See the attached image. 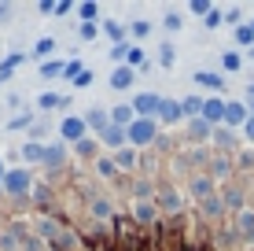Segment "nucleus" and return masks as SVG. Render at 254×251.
<instances>
[{"label": "nucleus", "mask_w": 254, "mask_h": 251, "mask_svg": "<svg viewBox=\"0 0 254 251\" xmlns=\"http://www.w3.org/2000/svg\"><path fill=\"white\" fill-rule=\"evenodd\" d=\"M111 122L115 126H122V129H129L136 122V111H133V103H115L111 107Z\"/></svg>", "instance_id": "412c9836"}, {"label": "nucleus", "mask_w": 254, "mask_h": 251, "mask_svg": "<svg viewBox=\"0 0 254 251\" xmlns=\"http://www.w3.org/2000/svg\"><path fill=\"white\" fill-rule=\"evenodd\" d=\"M247 100H254V82L247 85Z\"/></svg>", "instance_id": "5fc2aeb1"}, {"label": "nucleus", "mask_w": 254, "mask_h": 251, "mask_svg": "<svg viewBox=\"0 0 254 251\" xmlns=\"http://www.w3.org/2000/svg\"><path fill=\"white\" fill-rule=\"evenodd\" d=\"M37 107H41V111L70 107V96H63V92H41V96H37Z\"/></svg>", "instance_id": "a878e982"}, {"label": "nucleus", "mask_w": 254, "mask_h": 251, "mask_svg": "<svg viewBox=\"0 0 254 251\" xmlns=\"http://www.w3.org/2000/svg\"><path fill=\"white\" fill-rule=\"evenodd\" d=\"M74 11H77L81 22H100V4H96V0H85V4L74 7Z\"/></svg>", "instance_id": "c756f323"}, {"label": "nucleus", "mask_w": 254, "mask_h": 251, "mask_svg": "<svg viewBox=\"0 0 254 251\" xmlns=\"http://www.w3.org/2000/svg\"><path fill=\"white\" fill-rule=\"evenodd\" d=\"M151 30H155V26H151V22H147V19H133V22H129V33H133V37H136V41H144V37H151Z\"/></svg>", "instance_id": "c9c22d12"}, {"label": "nucleus", "mask_w": 254, "mask_h": 251, "mask_svg": "<svg viewBox=\"0 0 254 251\" xmlns=\"http://www.w3.org/2000/svg\"><path fill=\"white\" fill-rule=\"evenodd\" d=\"M89 214L96 222H100V226H107V222H115V200H111V196H89Z\"/></svg>", "instance_id": "0eeeda50"}, {"label": "nucleus", "mask_w": 254, "mask_h": 251, "mask_svg": "<svg viewBox=\"0 0 254 251\" xmlns=\"http://www.w3.org/2000/svg\"><path fill=\"white\" fill-rule=\"evenodd\" d=\"M92 82H96V71H92V67H85V71H81V78L74 82V89H89Z\"/></svg>", "instance_id": "de8ad7c7"}, {"label": "nucleus", "mask_w": 254, "mask_h": 251, "mask_svg": "<svg viewBox=\"0 0 254 251\" xmlns=\"http://www.w3.org/2000/svg\"><path fill=\"white\" fill-rule=\"evenodd\" d=\"M19 155H22L26 170H30V167H45V144H37V141H26Z\"/></svg>", "instance_id": "f3484780"}, {"label": "nucleus", "mask_w": 254, "mask_h": 251, "mask_svg": "<svg viewBox=\"0 0 254 251\" xmlns=\"http://www.w3.org/2000/svg\"><path fill=\"white\" fill-rule=\"evenodd\" d=\"M81 71H85V63H81V59H70V63H66V71H63V78H66L70 85H74L77 78H81Z\"/></svg>", "instance_id": "79ce46f5"}, {"label": "nucleus", "mask_w": 254, "mask_h": 251, "mask_svg": "<svg viewBox=\"0 0 254 251\" xmlns=\"http://www.w3.org/2000/svg\"><path fill=\"white\" fill-rule=\"evenodd\" d=\"M221 203H225V211H232V214H240V211H247V196H243V188H236V185H225L221 192Z\"/></svg>", "instance_id": "9b49d317"}, {"label": "nucleus", "mask_w": 254, "mask_h": 251, "mask_svg": "<svg viewBox=\"0 0 254 251\" xmlns=\"http://www.w3.org/2000/svg\"><path fill=\"white\" fill-rule=\"evenodd\" d=\"M181 26H185V19H181V11H166L162 15V30H170V33H177Z\"/></svg>", "instance_id": "4c0bfd02"}, {"label": "nucleus", "mask_w": 254, "mask_h": 251, "mask_svg": "<svg viewBox=\"0 0 254 251\" xmlns=\"http://www.w3.org/2000/svg\"><path fill=\"white\" fill-rule=\"evenodd\" d=\"M0 188H4V200H15V203H26V196L33 192V177L26 167H7L4 181H0Z\"/></svg>", "instance_id": "f257e3e1"}, {"label": "nucleus", "mask_w": 254, "mask_h": 251, "mask_svg": "<svg viewBox=\"0 0 254 251\" xmlns=\"http://www.w3.org/2000/svg\"><path fill=\"white\" fill-rule=\"evenodd\" d=\"M63 71H66V63L63 59H48V63H41V78H45V82H52V78H63Z\"/></svg>", "instance_id": "2f4dec72"}, {"label": "nucleus", "mask_w": 254, "mask_h": 251, "mask_svg": "<svg viewBox=\"0 0 254 251\" xmlns=\"http://www.w3.org/2000/svg\"><path fill=\"white\" fill-rule=\"evenodd\" d=\"M74 152L81 155V159H92V155H96V137H85L81 144H74Z\"/></svg>", "instance_id": "37998d69"}, {"label": "nucleus", "mask_w": 254, "mask_h": 251, "mask_svg": "<svg viewBox=\"0 0 254 251\" xmlns=\"http://www.w3.org/2000/svg\"><path fill=\"white\" fill-rule=\"evenodd\" d=\"M85 126H89V133L100 137L103 129L111 126V111L107 107H89V111H85Z\"/></svg>", "instance_id": "ddd939ff"}, {"label": "nucleus", "mask_w": 254, "mask_h": 251, "mask_svg": "<svg viewBox=\"0 0 254 251\" xmlns=\"http://www.w3.org/2000/svg\"><path fill=\"white\" fill-rule=\"evenodd\" d=\"M210 137H214V126L210 122H203V118H191L188 122V141L191 144H206Z\"/></svg>", "instance_id": "a211bd4d"}, {"label": "nucleus", "mask_w": 254, "mask_h": 251, "mask_svg": "<svg viewBox=\"0 0 254 251\" xmlns=\"http://www.w3.org/2000/svg\"><path fill=\"white\" fill-rule=\"evenodd\" d=\"M181 118H185V107H181V100H166V96H162V107H159V122H166V126H177Z\"/></svg>", "instance_id": "dca6fc26"}, {"label": "nucleus", "mask_w": 254, "mask_h": 251, "mask_svg": "<svg viewBox=\"0 0 254 251\" xmlns=\"http://www.w3.org/2000/svg\"><path fill=\"white\" fill-rule=\"evenodd\" d=\"M26 63V52H11V56H4L0 59V82H7V78L15 74V67H22Z\"/></svg>", "instance_id": "bb28decb"}, {"label": "nucleus", "mask_w": 254, "mask_h": 251, "mask_svg": "<svg viewBox=\"0 0 254 251\" xmlns=\"http://www.w3.org/2000/svg\"><path fill=\"white\" fill-rule=\"evenodd\" d=\"M7 15H11V4H7V0H0V22H7Z\"/></svg>", "instance_id": "864d4df0"}, {"label": "nucleus", "mask_w": 254, "mask_h": 251, "mask_svg": "<svg viewBox=\"0 0 254 251\" xmlns=\"http://www.w3.org/2000/svg\"><path fill=\"white\" fill-rule=\"evenodd\" d=\"M199 214H203V218H221V214H225L221 196H210V200H203V203H199Z\"/></svg>", "instance_id": "cd10ccee"}, {"label": "nucleus", "mask_w": 254, "mask_h": 251, "mask_svg": "<svg viewBox=\"0 0 254 251\" xmlns=\"http://www.w3.org/2000/svg\"><path fill=\"white\" fill-rule=\"evenodd\" d=\"M240 7H229V11H225V22H229V26H240Z\"/></svg>", "instance_id": "09e8293b"}, {"label": "nucleus", "mask_w": 254, "mask_h": 251, "mask_svg": "<svg viewBox=\"0 0 254 251\" xmlns=\"http://www.w3.org/2000/svg\"><path fill=\"white\" fill-rule=\"evenodd\" d=\"M221 22H225V11H221V7H214V11H210L206 19H203V26H206V30H217Z\"/></svg>", "instance_id": "49530a36"}, {"label": "nucleus", "mask_w": 254, "mask_h": 251, "mask_svg": "<svg viewBox=\"0 0 254 251\" xmlns=\"http://www.w3.org/2000/svg\"><path fill=\"white\" fill-rule=\"evenodd\" d=\"M247 118H251L247 103H243V100H229V103H225V122H221V126H229V129H243V126H247Z\"/></svg>", "instance_id": "6e6552de"}, {"label": "nucleus", "mask_w": 254, "mask_h": 251, "mask_svg": "<svg viewBox=\"0 0 254 251\" xmlns=\"http://www.w3.org/2000/svg\"><path fill=\"white\" fill-rule=\"evenodd\" d=\"M0 200H4V188H0Z\"/></svg>", "instance_id": "13d9d810"}, {"label": "nucleus", "mask_w": 254, "mask_h": 251, "mask_svg": "<svg viewBox=\"0 0 254 251\" xmlns=\"http://www.w3.org/2000/svg\"><path fill=\"white\" fill-rule=\"evenodd\" d=\"M236 45H243V48H254V30L247 22H240L236 26Z\"/></svg>", "instance_id": "e433bc0d"}, {"label": "nucleus", "mask_w": 254, "mask_h": 251, "mask_svg": "<svg viewBox=\"0 0 254 251\" xmlns=\"http://www.w3.org/2000/svg\"><path fill=\"white\" fill-rule=\"evenodd\" d=\"M206 174L214 177V181H225V177L232 174V159H229V155H214V159H210V170H206Z\"/></svg>", "instance_id": "b1692460"}, {"label": "nucleus", "mask_w": 254, "mask_h": 251, "mask_svg": "<svg viewBox=\"0 0 254 251\" xmlns=\"http://www.w3.org/2000/svg\"><path fill=\"white\" fill-rule=\"evenodd\" d=\"M115 167L133 174V170L140 167V152H136V148H122V152H115Z\"/></svg>", "instance_id": "393cba45"}, {"label": "nucleus", "mask_w": 254, "mask_h": 251, "mask_svg": "<svg viewBox=\"0 0 254 251\" xmlns=\"http://www.w3.org/2000/svg\"><path fill=\"white\" fill-rule=\"evenodd\" d=\"M129 103H133L136 118H155V122H159V107H162V96H159V92H136Z\"/></svg>", "instance_id": "39448f33"}, {"label": "nucleus", "mask_w": 254, "mask_h": 251, "mask_svg": "<svg viewBox=\"0 0 254 251\" xmlns=\"http://www.w3.org/2000/svg\"><path fill=\"white\" fill-rule=\"evenodd\" d=\"M96 141H100L103 148H111V152H122V148H129V133H126L122 126H115V122H111L107 129H103V133L96 137Z\"/></svg>", "instance_id": "1a4fd4ad"}, {"label": "nucleus", "mask_w": 254, "mask_h": 251, "mask_svg": "<svg viewBox=\"0 0 254 251\" xmlns=\"http://www.w3.org/2000/svg\"><path fill=\"white\" fill-rule=\"evenodd\" d=\"M37 11H41V15H56V0H41Z\"/></svg>", "instance_id": "3c124183"}, {"label": "nucleus", "mask_w": 254, "mask_h": 251, "mask_svg": "<svg viewBox=\"0 0 254 251\" xmlns=\"http://www.w3.org/2000/svg\"><path fill=\"white\" fill-rule=\"evenodd\" d=\"M240 133H243V137H247V144H254V115L247 118V126H243V129H240Z\"/></svg>", "instance_id": "8fccbe9b"}, {"label": "nucleus", "mask_w": 254, "mask_h": 251, "mask_svg": "<svg viewBox=\"0 0 254 251\" xmlns=\"http://www.w3.org/2000/svg\"><path fill=\"white\" fill-rule=\"evenodd\" d=\"M4 174H7V167H4V159H0V181H4Z\"/></svg>", "instance_id": "6e6d98bb"}, {"label": "nucleus", "mask_w": 254, "mask_h": 251, "mask_svg": "<svg viewBox=\"0 0 254 251\" xmlns=\"http://www.w3.org/2000/svg\"><path fill=\"white\" fill-rule=\"evenodd\" d=\"M126 133H129V148H136V152L155 148V141H159V122H155V118H136Z\"/></svg>", "instance_id": "f03ea898"}, {"label": "nucleus", "mask_w": 254, "mask_h": 251, "mask_svg": "<svg viewBox=\"0 0 254 251\" xmlns=\"http://www.w3.org/2000/svg\"><path fill=\"white\" fill-rule=\"evenodd\" d=\"M191 78H195L203 89H210V92H221V89H225V78L217 74V71H195Z\"/></svg>", "instance_id": "5701e85b"}, {"label": "nucleus", "mask_w": 254, "mask_h": 251, "mask_svg": "<svg viewBox=\"0 0 254 251\" xmlns=\"http://www.w3.org/2000/svg\"><path fill=\"white\" fill-rule=\"evenodd\" d=\"M30 126H33V115H30V111H26V115H15L11 122H7V129H26V133H30Z\"/></svg>", "instance_id": "c03bdc74"}, {"label": "nucleus", "mask_w": 254, "mask_h": 251, "mask_svg": "<svg viewBox=\"0 0 254 251\" xmlns=\"http://www.w3.org/2000/svg\"><path fill=\"white\" fill-rule=\"evenodd\" d=\"M225 103H229V100H221V96H206L203 100V122H210V126H221L225 122Z\"/></svg>", "instance_id": "9d476101"}, {"label": "nucleus", "mask_w": 254, "mask_h": 251, "mask_svg": "<svg viewBox=\"0 0 254 251\" xmlns=\"http://www.w3.org/2000/svg\"><path fill=\"white\" fill-rule=\"evenodd\" d=\"M89 133V126H85V115H66L63 122H59V141L63 144H81Z\"/></svg>", "instance_id": "7ed1b4c3"}, {"label": "nucleus", "mask_w": 254, "mask_h": 251, "mask_svg": "<svg viewBox=\"0 0 254 251\" xmlns=\"http://www.w3.org/2000/svg\"><path fill=\"white\" fill-rule=\"evenodd\" d=\"M251 30H254V22H251Z\"/></svg>", "instance_id": "bf43d9fd"}, {"label": "nucleus", "mask_w": 254, "mask_h": 251, "mask_svg": "<svg viewBox=\"0 0 254 251\" xmlns=\"http://www.w3.org/2000/svg\"><path fill=\"white\" fill-rule=\"evenodd\" d=\"M92 167H96V174H100V177H118V167H115V155H103V159H96Z\"/></svg>", "instance_id": "f704fd0d"}, {"label": "nucleus", "mask_w": 254, "mask_h": 251, "mask_svg": "<svg viewBox=\"0 0 254 251\" xmlns=\"http://www.w3.org/2000/svg\"><path fill=\"white\" fill-rule=\"evenodd\" d=\"M247 59H254V48H247Z\"/></svg>", "instance_id": "4d7b16f0"}, {"label": "nucleus", "mask_w": 254, "mask_h": 251, "mask_svg": "<svg viewBox=\"0 0 254 251\" xmlns=\"http://www.w3.org/2000/svg\"><path fill=\"white\" fill-rule=\"evenodd\" d=\"M236 233H240V240H247V244H254V211L247 207V211L236 214Z\"/></svg>", "instance_id": "aec40b11"}, {"label": "nucleus", "mask_w": 254, "mask_h": 251, "mask_svg": "<svg viewBox=\"0 0 254 251\" xmlns=\"http://www.w3.org/2000/svg\"><path fill=\"white\" fill-rule=\"evenodd\" d=\"M133 222L140 229L159 226V207H155V203H133Z\"/></svg>", "instance_id": "f8f14e48"}, {"label": "nucleus", "mask_w": 254, "mask_h": 251, "mask_svg": "<svg viewBox=\"0 0 254 251\" xmlns=\"http://www.w3.org/2000/svg\"><path fill=\"white\" fill-rule=\"evenodd\" d=\"M203 100H206V96H185V100H181L188 122H191V118H203Z\"/></svg>", "instance_id": "c85d7f7f"}, {"label": "nucleus", "mask_w": 254, "mask_h": 251, "mask_svg": "<svg viewBox=\"0 0 254 251\" xmlns=\"http://www.w3.org/2000/svg\"><path fill=\"white\" fill-rule=\"evenodd\" d=\"M188 196H191L195 203L210 200V196H217V181L210 177V174H191V181H188Z\"/></svg>", "instance_id": "423d86ee"}, {"label": "nucleus", "mask_w": 254, "mask_h": 251, "mask_svg": "<svg viewBox=\"0 0 254 251\" xmlns=\"http://www.w3.org/2000/svg\"><path fill=\"white\" fill-rule=\"evenodd\" d=\"M210 141H214L217 148H221V155H229V152H236V148H240V137H236V129H229V126H217Z\"/></svg>", "instance_id": "4468645a"}, {"label": "nucleus", "mask_w": 254, "mask_h": 251, "mask_svg": "<svg viewBox=\"0 0 254 251\" xmlns=\"http://www.w3.org/2000/svg\"><path fill=\"white\" fill-rule=\"evenodd\" d=\"M129 48H133L129 41H122V45H111V48H107L111 63H115V67H126V59H129Z\"/></svg>", "instance_id": "72a5a7b5"}, {"label": "nucleus", "mask_w": 254, "mask_h": 251, "mask_svg": "<svg viewBox=\"0 0 254 251\" xmlns=\"http://www.w3.org/2000/svg\"><path fill=\"white\" fill-rule=\"evenodd\" d=\"M173 63H177V48H173V45H162V48H159V67L170 71Z\"/></svg>", "instance_id": "58836bf2"}, {"label": "nucleus", "mask_w": 254, "mask_h": 251, "mask_svg": "<svg viewBox=\"0 0 254 251\" xmlns=\"http://www.w3.org/2000/svg\"><path fill=\"white\" fill-rule=\"evenodd\" d=\"M221 67H225V71H240V67H243V59H240V52H221Z\"/></svg>", "instance_id": "ea45409f"}, {"label": "nucleus", "mask_w": 254, "mask_h": 251, "mask_svg": "<svg viewBox=\"0 0 254 251\" xmlns=\"http://www.w3.org/2000/svg\"><path fill=\"white\" fill-rule=\"evenodd\" d=\"M77 37H81V41H96V37H100V22H81V26H77Z\"/></svg>", "instance_id": "a19ab883"}, {"label": "nucleus", "mask_w": 254, "mask_h": 251, "mask_svg": "<svg viewBox=\"0 0 254 251\" xmlns=\"http://www.w3.org/2000/svg\"><path fill=\"white\" fill-rule=\"evenodd\" d=\"M188 11H191V15H203V19H206V15L214 11V4H210V0H191Z\"/></svg>", "instance_id": "a18cd8bd"}, {"label": "nucleus", "mask_w": 254, "mask_h": 251, "mask_svg": "<svg viewBox=\"0 0 254 251\" xmlns=\"http://www.w3.org/2000/svg\"><path fill=\"white\" fill-rule=\"evenodd\" d=\"M100 33H107L111 45H122V41H126V33H129V26H122V22H115V19H100Z\"/></svg>", "instance_id": "4be33fe9"}, {"label": "nucleus", "mask_w": 254, "mask_h": 251, "mask_svg": "<svg viewBox=\"0 0 254 251\" xmlns=\"http://www.w3.org/2000/svg\"><path fill=\"white\" fill-rule=\"evenodd\" d=\"M52 52H56V37H41L37 45H33V59H41V63H48Z\"/></svg>", "instance_id": "7c9ffc66"}, {"label": "nucleus", "mask_w": 254, "mask_h": 251, "mask_svg": "<svg viewBox=\"0 0 254 251\" xmlns=\"http://www.w3.org/2000/svg\"><path fill=\"white\" fill-rule=\"evenodd\" d=\"M66 163V144L56 141V144H45V167L48 170H59Z\"/></svg>", "instance_id": "6ab92c4d"}, {"label": "nucleus", "mask_w": 254, "mask_h": 251, "mask_svg": "<svg viewBox=\"0 0 254 251\" xmlns=\"http://www.w3.org/2000/svg\"><path fill=\"white\" fill-rule=\"evenodd\" d=\"M107 82H111V89H115V92H126V89H133V82H136V71H133V67H115Z\"/></svg>", "instance_id": "2eb2a0df"}, {"label": "nucleus", "mask_w": 254, "mask_h": 251, "mask_svg": "<svg viewBox=\"0 0 254 251\" xmlns=\"http://www.w3.org/2000/svg\"><path fill=\"white\" fill-rule=\"evenodd\" d=\"M74 7H77V4H70V0H59V4H56V15H70Z\"/></svg>", "instance_id": "603ef678"}, {"label": "nucleus", "mask_w": 254, "mask_h": 251, "mask_svg": "<svg viewBox=\"0 0 254 251\" xmlns=\"http://www.w3.org/2000/svg\"><path fill=\"white\" fill-rule=\"evenodd\" d=\"M126 67H133V71H147V67H151V59L144 56V48H129V59H126Z\"/></svg>", "instance_id": "473e14b6"}, {"label": "nucleus", "mask_w": 254, "mask_h": 251, "mask_svg": "<svg viewBox=\"0 0 254 251\" xmlns=\"http://www.w3.org/2000/svg\"><path fill=\"white\" fill-rule=\"evenodd\" d=\"M155 207L166 214H181L185 211V192H181L177 185H162L159 192H155Z\"/></svg>", "instance_id": "20e7f679"}]
</instances>
